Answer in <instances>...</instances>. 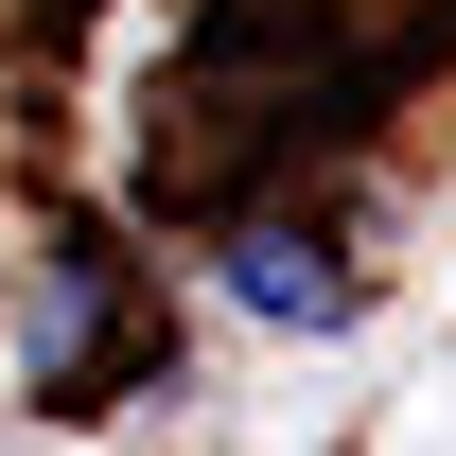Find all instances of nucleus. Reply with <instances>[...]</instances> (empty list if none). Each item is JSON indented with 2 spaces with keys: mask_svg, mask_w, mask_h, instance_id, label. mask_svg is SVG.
<instances>
[{
  "mask_svg": "<svg viewBox=\"0 0 456 456\" xmlns=\"http://www.w3.org/2000/svg\"><path fill=\"white\" fill-rule=\"evenodd\" d=\"M228 298L281 316V334H351V264H334V246H298V228H246V246H228Z\"/></svg>",
  "mask_w": 456,
  "mask_h": 456,
  "instance_id": "obj_1",
  "label": "nucleus"
}]
</instances>
